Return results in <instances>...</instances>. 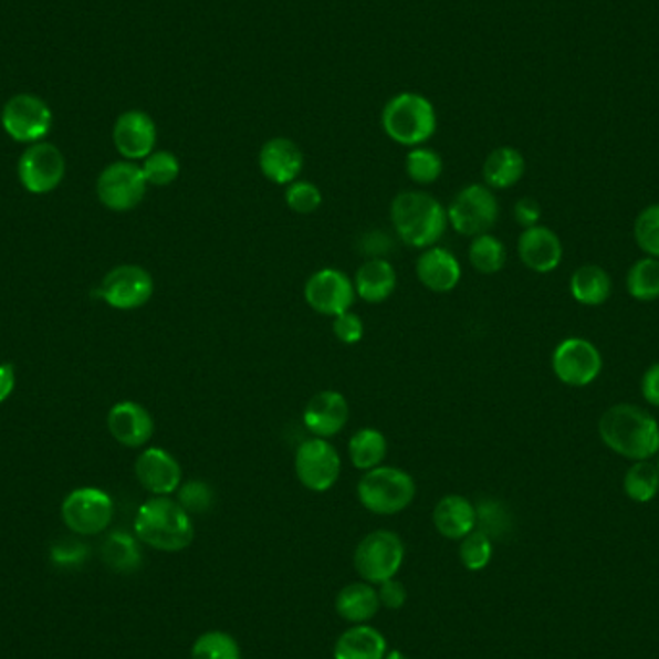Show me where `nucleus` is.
<instances>
[{
	"instance_id": "24",
	"label": "nucleus",
	"mask_w": 659,
	"mask_h": 659,
	"mask_svg": "<svg viewBox=\"0 0 659 659\" xmlns=\"http://www.w3.org/2000/svg\"><path fill=\"white\" fill-rule=\"evenodd\" d=\"M357 297L365 303H384L396 292L397 274L388 259H368L353 280Z\"/></svg>"
},
{
	"instance_id": "50",
	"label": "nucleus",
	"mask_w": 659,
	"mask_h": 659,
	"mask_svg": "<svg viewBox=\"0 0 659 659\" xmlns=\"http://www.w3.org/2000/svg\"><path fill=\"white\" fill-rule=\"evenodd\" d=\"M656 467H658V472H659V459H658V464H656Z\"/></svg>"
},
{
	"instance_id": "45",
	"label": "nucleus",
	"mask_w": 659,
	"mask_h": 659,
	"mask_svg": "<svg viewBox=\"0 0 659 659\" xmlns=\"http://www.w3.org/2000/svg\"><path fill=\"white\" fill-rule=\"evenodd\" d=\"M85 546L82 542H74V540H64L53 546V562L59 565H74V563L82 562L85 557Z\"/></svg>"
},
{
	"instance_id": "23",
	"label": "nucleus",
	"mask_w": 659,
	"mask_h": 659,
	"mask_svg": "<svg viewBox=\"0 0 659 659\" xmlns=\"http://www.w3.org/2000/svg\"><path fill=\"white\" fill-rule=\"evenodd\" d=\"M432 521L443 538L463 540L477 529V508L463 495H443L436 503Z\"/></svg>"
},
{
	"instance_id": "7",
	"label": "nucleus",
	"mask_w": 659,
	"mask_h": 659,
	"mask_svg": "<svg viewBox=\"0 0 659 659\" xmlns=\"http://www.w3.org/2000/svg\"><path fill=\"white\" fill-rule=\"evenodd\" d=\"M404 559V542L391 531L370 532L360 540L353 555L355 569L370 585H380L384 580L396 577Z\"/></svg>"
},
{
	"instance_id": "30",
	"label": "nucleus",
	"mask_w": 659,
	"mask_h": 659,
	"mask_svg": "<svg viewBox=\"0 0 659 659\" xmlns=\"http://www.w3.org/2000/svg\"><path fill=\"white\" fill-rule=\"evenodd\" d=\"M103 559L116 573H134L142 565L139 544L128 532H113L103 544Z\"/></svg>"
},
{
	"instance_id": "37",
	"label": "nucleus",
	"mask_w": 659,
	"mask_h": 659,
	"mask_svg": "<svg viewBox=\"0 0 659 659\" xmlns=\"http://www.w3.org/2000/svg\"><path fill=\"white\" fill-rule=\"evenodd\" d=\"M477 508V529L488 538H503L511 531V513L498 500H482Z\"/></svg>"
},
{
	"instance_id": "5",
	"label": "nucleus",
	"mask_w": 659,
	"mask_h": 659,
	"mask_svg": "<svg viewBox=\"0 0 659 659\" xmlns=\"http://www.w3.org/2000/svg\"><path fill=\"white\" fill-rule=\"evenodd\" d=\"M417 484L409 472L380 464L365 472L357 484V498L375 515H397L411 505Z\"/></svg>"
},
{
	"instance_id": "46",
	"label": "nucleus",
	"mask_w": 659,
	"mask_h": 659,
	"mask_svg": "<svg viewBox=\"0 0 659 659\" xmlns=\"http://www.w3.org/2000/svg\"><path fill=\"white\" fill-rule=\"evenodd\" d=\"M513 217L517 220V224L523 226L526 230V228H532V226H538L540 218H542V209H540L538 201H534L531 197H525V199H519L515 202Z\"/></svg>"
},
{
	"instance_id": "40",
	"label": "nucleus",
	"mask_w": 659,
	"mask_h": 659,
	"mask_svg": "<svg viewBox=\"0 0 659 659\" xmlns=\"http://www.w3.org/2000/svg\"><path fill=\"white\" fill-rule=\"evenodd\" d=\"M178 503L189 515H202L215 505V490L205 480H189L178 488Z\"/></svg>"
},
{
	"instance_id": "33",
	"label": "nucleus",
	"mask_w": 659,
	"mask_h": 659,
	"mask_svg": "<svg viewBox=\"0 0 659 659\" xmlns=\"http://www.w3.org/2000/svg\"><path fill=\"white\" fill-rule=\"evenodd\" d=\"M627 290L637 301H656L659 297V259L645 257L632 264L627 274Z\"/></svg>"
},
{
	"instance_id": "14",
	"label": "nucleus",
	"mask_w": 659,
	"mask_h": 659,
	"mask_svg": "<svg viewBox=\"0 0 659 659\" xmlns=\"http://www.w3.org/2000/svg\"><path fill=\"white\" fill-rule=\"evenodd\" d=\"M602 365L598 347L583 337L563 339L552 357L555 376L573 388L593 384L602 373Z\"/></svg>"
},
{
	"instance_id": "6",
	"label": "nucleus",
	"mask_w": 659,
	"mask_h": 659,
	"mask_svg": "<svg viewBox=\"0 0 659 659\" xmlns=\"http://www.w3.org/2000/svg\"><path fill=\"white\" fill-rule=\"evenodd\" d=\"M448 222L464 238H477L494 228L500 217V202L484 184L461 189L448 207Z\"/></svg>"
},
{
	"instance_id": "18",
	"label": "nucleus",
	"mask_w": 659,
	"mask_h": 659,
	"mask_svg": "<svg viewBox=\"0 0 659 659\" xmlns=\"http://www.w3.org/2000/svg\"><path fill=\"white\" fill-rule=\"evenodd\" d=\"M135 477L153 495H170L181 487V467L163 448H147L135 459Z\"/></svg>"
},
{
	"instance_id": "35",
	"label": "nucleus",
	"mask_w": 659,
	"mask_h": 659,
	"mask_svg": "<svg viewBox=\"0 0 659 659\" xmlns=\"http://www.w3.org/2000/svg\"><path fill=\"white\" fill-rule=\"evenodd\" d=\"M191 659H241L240 645L228 632L209 630L191 646Z\"/></svg>"
},
{
	"instance_id": "44",
	"label": "nucleus",
	"mask_w": 659,
	"mask_h": 659,
	"mask_svg": "<svg viewBox=\"0 0 659 659\" xmlns=\"http://www.w3.org/2000/svg\"><path fill=\"white\" fill-rule=\"evenodd\" d=\"M390 248H394V243L390 241V236L386 232H380V230L365 233V236L360 238V249H363L365 255L370 257V259H384V255L390 251Z\"/></svg>"
},
{
	"instance_id": "31",
	"label": "nucleus",
	"mask_w": 659,
	"mask_h": 659,
	"mask_svg": "<svg viewBox=\"0 0 659 659\" xmlns=\"http://www.w3.org/2000/svg\"><path fill=\"white\" fill-rule=\"evenodd\" d=\"M505 259H508L505 245L492 233H482V236L472 238L469 261H471L472 269L480 274H498L503 269Z\"/></svg>"
},
{
	"instance_id": "19",
	"label": "nucleus",
	"mask_w": 659,
	"mask_h": 659,
	"mask_svg": "<svg viewBox=\"0 0 659 659\" xmlns=\"http://www.w3.org/2000/svg\"><path fill=\"white\" fill-rule=\"evenodd\" d=\"M349 419V404L339 391L324 390L308 399L303 422L315 438L328 440L339 435Z\"/></svg>"
},
{
	"instance_id": "25",
	"label": "nucleus",
	"mask_w": 659,
	"mask_h": 659,
	"mask_svg": "<svg viewBox=\"0 0 659 659\" xmlns=\"http://www.w3.org/2000/svg\"><path fill=\"white\" fill-rule=\"evenodd\" d=\"M388 645L380 630L357 625L339 635L334 646V659H384Z\"/></svg>"
},
{
	"instance_id": "12",
	"label": "nucleus",
	"mask_w": 659,
	"mask_h": 659,
	"mask_svg": "<svg viewBox=\"0 0 659 659\" xmlns=\"http://www.w3.org/2000/svg\"><path fill=\"white\" fill-rule=\"evenodd\" d=\"M155 293V280L139 264L114 266L101 282L98 300L118 311H134L149 303Z\"/></svg>"
},
{
	"instance_id": "49",
	"label": "nucleus",
	"mask_w": 659,
	"mask_h": 659,
	"mask_svg": "<svg viewBox=\"0 0 659 659\" xmlns=\"http://www.w3.org/2000/svg\"><path fill=\"white\" fill-rule=\"evenodd\" d=\"M384 659H409L405 656L404 652H399V650H391V652L386 653Z\"/></svg>"
},
{
	"instance_id": "13",
	"label": "nucleus",
	"mask_w": 659,
	"mask_h": 659,
	"mask_svg": "<svg viewBox=\"0 0 659 659\" xmlns=\"http://www.w3.org/2000/svg\"><path fill=\"white\" fill-rule=\"evenodd\" d=\"M293 467L303 487L311 492H326L339 479L342 458L328 440L313 436L300 443Z\"/></svg>"
},
{
	"instance_id": "39",
	"label": "nucleus",
	"mask_w": 659,
	"mask_h": 659,
	"mask_svg": "<svg viewBox=\"0 0 659 659\" xmlns=\"http://www.w3.org/2000/svg\"><path fill=\"white\" fill-rule=\"evenodd\" d=\"M635 240L645 253L659 259V202L646 207L635 222Z\"/></svg>"
},
{
	"instance_id": "34",
	"label": "nucleus",
	"mask_w": 659,
	"mask_h": 659,
	"mask_svg": "<svg viewBox=\"0 0 659 659\" xmlns=\"http://www.w3.org/2000/svg\"><path fill=\"white\" fill-rule=\"evenodd\" d=\"M407 176L419 186H430L442 176V157L427 147H412L405 158Z\"/></svg>"
},
{
	"instance_id": "17",
	"label": "nucleus",
	"mask_w": 659,
	"mask_h": 659,
	"mask_svg": "<svg viewBox=\"0 0 659 659\" xmlns=\"http://www.w3.org/2000/svg\"><path fill=\"white\" fill-rule=\"evenodd\" d=\"M106 427L114 440L129 450L147 446L155 435V420L150 412L135 401L113 405L106 415Z\"/></svg>"
},
{
	"instance_id": "42",
	"label": "nucleus",
	"mask_w": 659,
	"mask_h": 659,
	"mask_svg": "<svg viewBox=\"0 0 659 659\" xmlns=\"http://www.w3.org/2000/svg\"><path fill=\"white\" fill-rule=\"evenodd\" d=\"M334 336L345 345L357 344L363 339L365 334V323L360 321L359 315H355L353 311H345L342 315L334 316Z\"/></svg>"
},
{
	"instance_id": "8",
	"label": "nucleus",
	"mask_w": 659,
	"mask_h": 659,
	"mask_svg": "<svg viewBox=\"0 0 659 659\" xmlns=\"http://www.w3.org/2000/svg\"><path fill=\"white\" fill-rule=\"evenodd\" d=\"M149 184L143 176L142 166L132 160H118L106 166L97 178V197L105 209L129 212L142 205Z\"/></svg>"
},
{
	"instance_id": "38",
	"label": "nucleus",
	"mask_w": 659,
	"mask_h": 659,
	"mask_svg": "<svg viewBox=\"0 0 659 659\" xmlns=\"http://www.w3.org/2000/svg\"><path fill=\"white\" fill-rule=\"evenodd\" d=\"M494 547H492V540L488 538L484 532L474 529L471 534H467L461 540L459 546V557L463 563L464 569L482 571L487 569L488 563L492 559Z\"/></svg>"
},
{
	"instance_id": "1",
	"label": "nucleus",
	"mask_w": 659,
	"mask_h": 659,
	"mask_svg": "<svg viewBox=\"0 0 659 659\" xmlns=\"http://www.w3.org/2000/svg\"><path fill=\"white\" fill-rule=\"evenodd\" d=\"M599 438L609 450L630 461H648L659 453V425L637 405L609 407L598 425Z\"/></svg>"
},
{
	"instance_id": "4",
	"label": "nucleus",
	"mask_w": 659,
	"mask_h": 659,
	"mask_svg": "<svg viewBox=\"0 0 659 659\" xmlns=\"http://www.w3.org/2000/svg\"><path fill=\"white\" fill-rule=\"evenodd\" d=\"M383 128L397 145L422 147L438 128L435 105L419 93H399L384 106Z\"/></svg>"
},
{
	"instance_id": "10",
	"label": "nucleus",
	"mask_w": 659,
	"mask_h": 659,
	"mask_svg": "<svg viewBox=\"0 0 659 659\" xmlns=\"http://www.w3.org/2000/svg\"><path fill=\"white\" fill-rule=\"evenodd\" d=\"M0 124L14 142H43L53 128V113L43 98L31 93H20L8 98L0 114Z\"/></svg>"
},
{
	"instance_id": "22",
	"label": "nucleus",
	"mask_w": 659,
	"mask_h": 659,
	"mask_svg": "<svg viewBox=\"0 0 659 659\" xmlns=\"http://www.w3.org/2000/svg\"><path fill=\"white\" fill-rule=\"evenodd\" d=\"M417 278L427 290L448 293L456 290L461 280L458 257L443 248H428L417 259Z\"/></svg>"
},
{
	"instance_id": "47",
	"label": "nucleus",
	"mask_w": 659,
	"mask_h": 659,
	"mask_svg": "<svg viewBox=\"0 0 659 659\" xmlns=\"http://www.w3.org/2000/svg\"><path fill=\"white\" fill-rule=\"evenodd\" d=\"M642 396L648 404L659 407V363L648 368L642 376Z\"/></svg>"
},
{
	"instance_id": "43",
	"label": "nucleus",
	"mask_w": 659,
	"mask_h": 659,
	"mask_svg": "<svg viewBox=\"0 0 659 659\" xmlns=\"http://www.w3.org/2000/svg\"><path fill=\"white\" fill-rule=\"evenodd\" d=\"M378 599H380V606L388 607V609H399L407 602V590L396 578H388V580L380 583Z\"/></svg>"
},
{
	"instance_id": "16",
	"label": "nucleus",
	"mask_w": 659,
	"mask_h": 659,
	"mask_svg": "<svg viewBox=\"0 0 659 659\" xmlns=\"http://www.w3.org/2000/svg\"><path fill=\"white\" fill-rule=\"evenodd\" d=\"M113 142L126 160H143L157 145V124L143 111H128L114 122Z\"/></svg>"
},
{
	"instance_id": "29",
	"label": "nucleus",
	"mask_w": 659,
	"mask_h": 659,
	"mask_svg": "<svg viewBox=\"0 0 659 659\" xmlns=\"http://www.w3.org/2000/svg\"><path fill=\"white\" fill-rule=\"evenodd\" d=\"M347 453L355 469L367 472L383 464L388 453V440L376 428H360L352 436Z\"/></svg>"
},
{
	"instance_id": "21",
	"label": "nucleus",
	"mask_w": 659,
	"mask_h": 659,
	"mask_svg": "<svg viewBox=\"0 0 659 659\" xmlns=\"http://www.w3.org/2000/svg\"><path fill=\"white\" fill-rule=\"evenodd\" d=\"M519 257L526 269L538 274L554 272L563 259V245L557 233L546 226H532L521 233L517 243Z\"/></svg>"
},
{
	"instance_id": "2",
	"label": "nucleus",
	"mask_w": 659,
	"mask_h": 659,
	"mask_svg": "<svg viewBox=\"0 0 659 659\" xmlns=\"http://www.w3.org/2000/svg\"><path fill=\"white\" fill-rule=\"evenodd\" d=\"M135 536L158 552H181L191 546L196 529L188 511L170 495H153L143 503L134 523Z\"/></svg>"
},
{
	"instance_id": "32",
	"label": "nucleus",
	"mask_w": 659,
	"mask_h": 659,
	"mask_svg": "<svg viewBox=\"0 0 659 659\" xmlns=\"http://www.w3.org/2000/svg\"><path fill=\"white\" fill-rule=\"evenodd\" d=\"M623 488L632 502H652L659 492L658 467L648 461H637L625 474Z\"/></svg>"
},
{
	"instance_id": "28",
	"label": "nucleus",
	"mask_w": 659,
	"mask_h": 659,
	"mask_svg": "<svg viewBox=\"0 0 659 659\" xmlns=\"http://www.w3.org/2000/svg\"><path fill=\"white\" fill-rule=\"evenodd\" d=\"M571 293L580 305L598 307L611 295V278L596 264H585L571 276Z\"/></svg>"
},
{
	"instance_id": "3",
	"label": "nucleus",
	"mask_w": 659,
	"mask_h": 659,
	"mask_svg": "<svg viewBox=\"0 0 659 659\" xmlns=\"http://www.w3.org/2000/svg\"><path fill=\"white\" fill-rule=\"evenodd\" d=\"M391 224L397 238L409 248H435L448 230V210L425 191H401L390 207Z\"/></svg>"
},
{
	"instance_id": "27",
	"label": "nucleus",
	"mask_w": 659,
	"mask_h": 659,
	"mask_svg": "<svg viewBox=\"0 0 659 659\" xmlns=\"http://www.w3.org/2000/svg\"><path fill=\"white\" fill-rule=\"evenodd\" d=\"M380 609L378 590L370 583H352L336 596V611L345 621L363 625L370 621Z\"/></svg>"
},
{
	"instance_id": "20",
	"label": "nucleus",
	"mask_w": 659,
	"mask_h": 659,
	"mask_svg": "<svg viewBox=\"0 0 659 659\" xmlns=\"http://www.w3.org/2000/svg\"><path fill=\"white\" fill-rule=\"evenodd\" d=\"M300 145L287 137H272L259 153V168L266 180L276 186H290L303 170Z\"/></svg>"
},
{
	"instance_id": "41",
	"label": "nucleus",
	"mask_w": 659,
	"mask_h": 659,
	"mask_svg": "<svg viewBox=\"0 0 659 659\" xmlns=\"http://www.w3.org/2000/svg\"><path fill=\"white\" fill-rule=\"evenodd\" d=\"M285 205L297 215H313L323 205V193L311 181L295 180L285 189Z\"/></svg>"
},
{
	"instance_id": "11",
	"label": "nucleus",
	"mask_w": 659,
	"mask_h": 659,
	"mask_svg": "<svg viewBox=\"0 0 659 659\" xmlns=\"http://www.w3.org/2000/svg\"><path fill=\"white\" fill-rule=\"evenodd\" d=\"M66 176V160L53 143L39 142L23 150L18 160V178L31 196L53 193Z\"/></svg>"
},
{
	"instance_id": "15",
	"label": "nucleus",
	"mask_w": 659,
	"mask_h": 659,
	"mask_svg": "<svg viewBox=\"0 0 659 659\" xmlns=\"http://www.w3.org/2000/svg\"><path fill=\"white\" fill-rule=\"evenodd\" d=\"M355 297L353 280L342 270H316L305 284V301L318 315L337 316L352 311Z\"/></svg>"
},
{
	"instance_id": "26",
	"label": "nucleus",
	"mask_w": 659,
	"mask_h": 659,
	"mask_svg": "<svg viewBox=\"0 0 659 659\" xmlns=\"http://www.w3.org/2000/svg\"><path fill=\"white\" fill-rule=\"evenodd\" d=\"M525 157L513 147H498L488 155L482 166L484 186L490 189H510L525 176Z\"/></svg>"
},
{
	"instance_id": "48",
	"label": "nucleus",
	"mask_w": 659,
	"mask_h": 659,
	"mask_svg": "<svg viewBox=\"0 0 659 659\" xmlns=\"http://www.w3.org/2000/svg\"><path fill=\"white\" fill-rule=\"evenodd\" d=\"M15 388V368L10 363L0 365V404H4L8 397L14 394Z\"/></svg>"
},
{
	"instance_id": "36",
	"label": "nucleus",
	"mask_w": 659,
	"mask_h": 659,
	"mask_svg": "<svg viewBox=\"0 0 659 659\" xmlns=\"http://www.w3.org/2000/svg\"><path fill=\"white\" fill-rule=\"evenodd\" d=\"M143 176L149 186L166 188L180 176V160L170 150H153L149 157L143 158Z\"/></svg>"
},
{
	"instance_id": "9",
	"label": "nucleus",
	"mask_w": 659,
	"mask_h": 659,
	"mask_svg": "<svg viewBox=\"0 0 659 659\" xmlns=\"http://www.w3.org/2000/svg\"><path fill=\"white\" fill-rule=\"evenodd\" d=\"M113 498L98 488H77L62 502L64 525L80 536H95L113 523Z\"/></svg>"
}]
</instances>
